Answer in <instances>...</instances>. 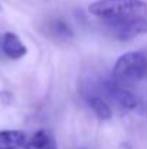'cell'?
<instances>
[{"mask_svg":"<svg viewBox=\"0 0 147 149\" xmlns=\"http://www.w3.org/2000/svg\"><path fill=\"white\" fill-rule=\"evenodd\" d=\"M147 74V56L141 52L130 51L123 54L114 64L111 80L123 87L141 81Z\"/></svg>","mask_w":147,"mask_h":149,"instance_id":"obj_1","label":"cell"},{"mask_svg":"<svg viewBox=\"0 0 147 149\" xmlns=\"http://www.w3.org/2000/svg\"><path fill=\"white\" fill-rule=\"evenodd\" d=\"M146 10L147 4L143 0H98L88 7V12L92 16L102 19L104 22L141 16Z\"/></svg>","mask_w":147,"mask_h":149,"instance_id":"obj_2","label":"cell"},{"mask_svg":"<svg viewBox=\"0 0 147 149\" xmlns=\"http://www.w3.org/2000/svg\"><path fill=\"white\" fill-rule=\"evenodd\" d=\"M105 23H107L108 31L118 41H128V39L147 33V19L144 17V15L124 17V19L111 20Z\"/></svg>","mask_w":147,"mask_h":149,"instance_id":"obj_3","label":"cell"},{"mask_svg":"<svg viewBox=\"0 0 147 149\" xmlns=\"http://www.w3.org/2000/svg\"><path fill=\"white\" fill-rule=\"evenodd\" d=\"M104 90L107 93V96L112 100L115 104H118L120 107L123 109H127V110H133L137 107V99L136 96L127 90V87H123L117 83H114L112 80L105 83L104 86Z\"/></svg>","mask_w":147,"mask_h":149,"instance_id":"obj_4","label":"cell"},{"mask_svg":"<svg viewBox=\"0 0 147 149\" xmlns=\"http://www.w3.org/2000/svg\"><path fill=\"white\" fill-rule=\"evenodd\" d=\"M0 45H1V52L10 59H20L28 54L26 45L13 32H6L1 36Z\"/></svg>","mask_w":147,"mask_h":149,"instance_id":"obj_5","label":"cell"},{"mask_svg":"<svg viewBox=\"0 0 147 149\" xmlns=\"http://www.w3.org/2000/svg\"><path fill=\"white\" fill-rule=\"evenodd\" d=\"M23 149H58V142L50 130L39 129L29 141H26Z\"/></svg>","mask_w":147,"mask_h":149,"instance_id":"obj_6","label":"cell"},{"mask_svg":"<svg viewBox=\"0 0 147 149\" xmlns=\"http://www.w3.org/2000/svg\"><path fill=\"white\" fill-rule=\"evenodd\" d=\"M26 133L17 129L0 130V149H20L26 143Z\"/></svg>","mask_w":147,"mask_h":149,"instance_id":"obj_7","label":"cell"},{"mask_svg":"<svg viewBox=\"0 0 147 149\" xmlns=\"http://www.w3.org/2000/svg\"><path fill=\"white\" fill-rule=\"evenodd\" d=\"M88 106L94 111V114L101 120H108L112 116V110L110 104L99 96H92L88 99Z\"/></svg>","mask_w":147,"mask_h":149,"instance_id":"obj_8","label":"cell"},{"mask_svg":"<svg viewBox=\"0 0 147 149\" xmlns=\"http://www.w3.org/2000/svg\"><path fill=\"white\" fill-rule=\"evenodd\" d=\"M49 31H52V33H53L56 38H62V39H69V38H72V35H74L71 26H69L65 20H61V19L52 20L50 25H49Z\"/></svg>","mask_w":147,"mask_h":149,"instance_id":"obj_9","label":"cell"}]
</instances>
